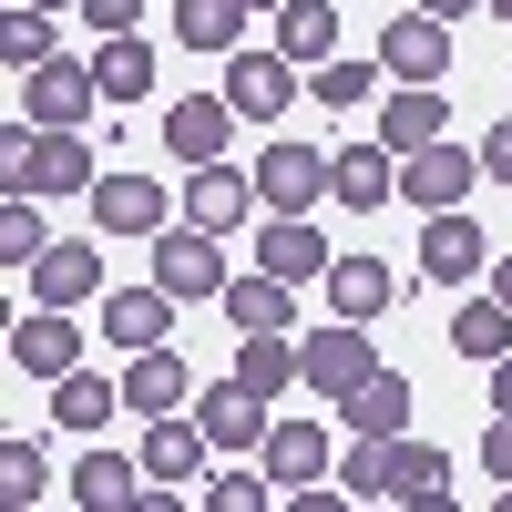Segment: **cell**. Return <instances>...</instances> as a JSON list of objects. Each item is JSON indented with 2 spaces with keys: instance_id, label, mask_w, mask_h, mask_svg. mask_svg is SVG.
<instances>
[{
  "instance_id": "cell-10",
  "label": "cell",
  "mask_w": 512,
  "mask_h": 512,
  "mask_svg": "<svg viewBox=\"0 0 512 512\" xmlns=\"http://www.w3.org/2000/svg\"><path fill=\"white\" fill-rule=\"evenodd\" d=\"M267 410H277V400H256L246 379L226 369V379H205V390H195V431L216 441V451H267V431H277Z\"/></svg>"
},
{
  "instance_id": "cell-30",
  "label": "cell",
  "mask_w": 512,
  "mask_h": 512,
  "mask_svg": "<svg viewBox=\"0 0 512 512\" xmlns=\"http://www.w3.org/2000/svg\"><path fill=\"white\" fill-rule=\"evenodd\" d=\"M93 82H103V103H144L154 93V41L144 31H113L93 52Z\"/></svg>"
},
{
  "instance_id": "cell-46",
  "label": "cell",
  "mask_w": 512,
  "mask_h": 512,
  "mask_svg": "<svg viewBox=\"0 0 512 512\" xmlns=\"http://www.w3.org/2000/svg\"><path fill=\"white\" fill-rule=\"evenodd\" d=\"M492 297H502V308H512V246L492 256Z\"/></svg>"
},
{
  "instance_id": "cell-37",
  "label": "cell",
  "mask_w": 512,
  "mask_h": 512,
  "mask_svg": "<svg viewBox=\"0 0 512 512\" xmlns=\"http://www.w3.org/2000/svg\"><path fill=\"white\" fill-rule=\"evenodd\" d=\"M205 512H277V482L246 472V461L236 472H205Z\"/></svg>"
},
{
  "instance_id": "cell-35",
  "label": "cell",
  "mask_w": 512,
  "mask_h": 512,
  "mask_svg": "<svg viewBox=\"0 0 512 512\" xmlns=\"http://www.w3.org/2000/svg\"><path fill=\"white\" fill-rule=\"evenodd\" d=\"M41 492H52V461H41V441H0V512H31Z\"/></svg>"
},
{
  "instance_id": "cell-45",
  "label": "cell",
  "mask_w": 512,
  "mask_h": 512,
  "mask_svg": "<svg viewBox=\"0 0 512 512\" xmlns=\"http://www.w3.org/2000/svg\"><path fill=\"white\" fill-rule=\"evenodd\" d=\"M134 512H185V492H175V482H144V502H134Z\"/></svg>"
},
{
  "instance_id": "cell-8",
  "label": "cell",
  "mask_w": 512,
  "mask_h": 512,
  "mask_svg": "<svg viewBox=\"0 0 512 512\" xmlns=\"http://www.w3.org/2000/svg\"><path fill=\"white\" fill-rule=\"evenodd\" d=\"M216 93L236 103V123H277L287 93H308V72H297L277 41H267V52H226V82H216Z\"/></svg>"
},
{
  "instance_id": "cell-7",
  "label": "cell",
  "mask_w": 512,
  "mask_h": 512,
  "mask_svg": "<svg viewBox=\"0 0 512 512\" xmlns=\"http://www.w3.org/2000/svg\"><path fill=\"white\" fill-rule=\"evenodd\" d=\"M369 52H379V72H390V82H451V21H431V11H390Z\"/></svg>"
},
{
  "instance_id": "cell-6",
  "label": "cell",
  "mask_w": 512,
  "mask_h": 512,
  "mask_svg": "<svg viewBox=\"0 0 512 512\" xmlns=\"http://www.w3.org/2000/svg\"><path fill=\"white\" fill-rule=\"evenodd\" d=\"M472 185H492L482 175V144H420V154H400V195L420 205V216H451V205H472Z\"/></svg>"
},
{
  "instance_id": "cell-16",
  "label": "cell",
  "mask_w": 512,
  "mask_h": 512,
  "mask_svg": "<svg viewBox=\"0 0 512 512\" xmlns=\"http://www.w3.org/2000/svg\"><path fill=\"white\" fill-rule=\"evenodd\" d=\"M21 287H31V308H93L103 297V246H41V267H21Z\"/></svg>"
},
{
  "instance_id": "cell-36",
  "label": "cell",
  "mask_w": 512,
  "mask_h": 512,
  "mask_svg": "<svg viewBox=\"0 0 512 512\" xmlns=\"http://www.w3.org/2000/svg\"><path fill=\"white\" fill-rule=\"evenodd\" d=\"M41 246H52L41 205H31V195H11V205H0V267H41Z\"/></svg>"
},
{
  "instance_id": "cell-34",
  "label": "cell",
  "mask_w": 512,
  "mask_h": 512,
  "mask_svg": "<svg viewBox=\"0 0 512 512\" xmlns=\"http://www.w3.org/2000/svg\"><path fill=\"white\" fill-rule=\"evenodd\" d=\"M379 82H390V72H379V52H369V62H349V52H338V62H318V72H308V93H318L328 113H359Z\"/></svg>"
},
{
  "instance_id": "cell-47",
  "label": "cell",
  "mask_w": 512,
  "mask_h": 512,
  "mask_svg": "<svg viewBox=\"0 0 512 512\" xmlns=\"http://www.w3.org/2000/svg\"><path fill=\"white\" fill-rule=\"evenodd\" d=\"M492 410H512V359H492Z\"/></svg>"
},
{
  "instance_id": "cell-28",
  "label": "cell",
  "mask_w": 512,
  "mask_h": 512,
  "mask_svg": "<svg viewBox=\"0 0 512 512\" xmlns=\"http://www.w3.org/2000/svg\"><path fill=\"white\" fill-rule=\"evenodd\" d=\"M277 52H287L297 72L338 62V0H287V11H277Z\"/></svg>"
},
{
  "instance_id": "cell-17",
  "label": "cell",
  "mask_w": 512,
  "mask_h": 512,
  "mask_svg": "<svg viewBox=\"0 0 512 512\" xmlns=\"http://www.w3.org/2000/svg\"><path fill=\"white\" fill-rule=\"evenodd\" d=\"M226 134H236V103L226 93L164 103V154H175V164H226Z\"/></svg>"
},
{
  "instance_id": "cell-24",
  "label": "cell",
  "mask_w": 512,
  "mask_h": 512,
  "mask_svg": "<svg viewBox=\"0 0 512 512\" xmlns=\"http://www.w3.org/2000/svg\"><path fill=\"white\" fill-rule=\"evenodd\" d=\"M338 420H349V441H400L410 431V379L400 369H369L349 400H338Z\"/></svg>"
},
{
  "instance_id": "cell-33",
  "label": "cell",
  "mask_w": 512,
  "mask_h": 512,
  "mask_svg": "<svg viewBox=\"0 0 512 512\" xmlns=\"http://www.w3.org/2000/svg\"><path fill=\"white\" fill-rule=\"evenodd\" d=\"M236 379L256 400H287V379H308V359H297V338H246L236 349Z\"/></svg>"
},
{
  "instance_id": "cell-5",
  "label": "cell",
  "mask_w": 512,
  "mask_h": 512,
  "mask_svg": "<svg viewBox=\"0 0 512 512\" xmlns=\"http://www.w3.org/2000/svg\"><path fill=\"white\" fill-rule=\"evenodd\" d=\"M246 175H256V205H267V216H318V205H328V154L297 144V134H277Z\"/></svg>"
},
{
  "instance_id": "cell-25",
  "label": "cell",
  "mask_w": 512,
  "mask_h": 512,
  "mask_svg": "<svg viewBox=\"0 0 512 512\" xmlns=\"http://www.w3.org/2000/svg\"><path fill=\"white\" fill-rule=\"evenodd\" d=\"M205 451H216V441L175 410V420H144V451H134V461H144V482H175V492H185V482H205Z\"/></svg>"
},
{
  "instance_id": "cell-9",
  "label": "cell",
  "mask_w": 512,
  "mask_h": 512,
  "mask_svg": "<svg viewBox=\"0 0 512 512\" xmlns=\"http://www.w3.org/2000/svg\"><path fill=\"white\" fill-rule=\"evenodd\" d=\"M103 103V82H93V62H41V72H21V113L41 123V134H82V113Z\"/></svg>"
},
{
  "instance_id": "cell-23",
  "label": "cell",
  "mask_w": 512,
  "mask_h": 512,
  "mask_svg": "<svg viewBox=\"0 0 512 512\" xmlns=\"http://www.w3.org/2000/svg\"><path fill=\"white\" fill-rule=\"evenodd\" d=\"M123 410H144V420H175V410H195V369H185L175 349L123 359Z\"/></svg>"
},
{
  "instance_id": "cell-11",
  "label": "cell",
  "mask_w": 512,
  "mask_h": 512,
  "mask_svg": "<svg viewBox=\"0 0 512 512\" xmlns=\"http://www.w3.org/2000/svg\"><path fill=\"white\" fill-rule=\"evenodd\" d=\"M297 359H308V390H318V400H349L359 379L379 369V359H369V328H359V318H328V328H308V338H297Z\"/></svg>"
},
{
  "instance_id": "cell-22",
  "label": "cell",
  "mask_w": 512,
  "mask_h": 512,
  "mask_svg": "<svg viewBox=\"0 0 512 512\" xmlns=\"http://www.w3.org/2000/svg\"><path fill=\"white\" fill-rule=\"evenodd\" d=\"M164 328H175V297H164V287H103V338L123 359L164 349Z\"/></svg>"
},
{
  "instance_id": "cell-12",
  "label": "cell",
  "mask_w": 512,
  "mask_h": 512,
  "mask_svg": "<svg viewBox=\"0 0 512 512\" xmlns=\"http://www.w3.org/2000/svg\"><path fill=\"white\" fill-rule=\"evenodd\" d=\"M11 369H21V379H72V369H82L72 308H21V318H11Z\"/></svg>"
},
{
  "instance_id": "cell-32",
  "label": "cell",
  "mask_w": 512,
  "mask_h": 512,
  "mask_svg": "<svg viewBox=\"0 0 512 512\" xmlns=\"http://www.w3.org/2000/svg\"><path fill=\"white\" fill-rule=\"evenodd\" d=\"M451 349L461 359H512V308H502V297H461V308H451Z\"/></svg>"
},
{
  "instance_id": "cell-20",
  "label": "cell",
  "mask_w": 512,
  "mask_h": 512,
  "mask_svg": "<svg viewBox=\"0 0 512 512\" xmlns=\"http://www.w3.org/2000/svg\"><path fill=\"white\" fill-rule=\"evenodd\" d=\"M441 134H451L441 82H400V93H379V144H390V154H420V144H441Z\"/></svg>"
},
{
  "instance_id": "cell-4",
  "label": "cell",
  "mask_w": 512,
  "mask_h": 512,
  "mask_svg": "<svg viewBox=\"0 0 512 512\" xmlns=\"http://www.w3.org/2000/svg\"><path fill=\"white\" fill-rule=\"evenodd\" d=\"M154 287L164 297H175V308H185V297H226L236 287V267H226V236H205V226H164L154 236Z\"/></svg>"
},
{
  "instance_id": "cell-2",
  "label": "cell",
  "mask_w": 512,
  "mask_h": 512,
  "mask_svg": "<svg viewBox=\"0 0 512 512\" xmlns=\"http://www.w3.org/2000/svg\"><path fill=\"white\" fill-rule=\"evenodd\" d=\"M349 502H379V492H420V482H451V451H431V441H349L338 451V472H328Z\"/></svg>"
},
{
  "instance_id": "cell-40",
  "label": "cell",
  "mask_w": 512,
  "mask_h": 512,
  "mask_svg": "<svg viewBox=\"0 0 512 512\" xmlns=\"http://www.w3.org/2000/svg\"><path fill=\"white\" fill-rule=\"evenodd\" d=\"M82 21L113 41V31H134V21H144V0H82Z\"/></svg>"
},
{
  "instance_id": "cell-15",
  "label": "cell",
  "mask_w": 512,
  "mask_h": 512,
  "mask_svg": "<svg viewBox=\"0 0 512 512\" xmlns=\"http://www.w3.org/2000/svg\"><path fill=\"white\" fill-rule=\"evenodd\" d=\"M246 216H256V175H246V164H185V226L236 236Z\"/></svg>"
},
{
  "instance_id": "cell-49",
  "label": "cell",
  "mask_w": 512,
  "mask_h": 512,
  "mask_svg": "<svg viewBox=\"0 0 512 512\" xmlns=\"http://www.w3.org/2000/svg\"><path fill=\"white\" fill-rule=\"evenodd\" d=\"M492 512H512V492H492Z\"/></svg>"
},
{
  "instance_id": "cell-14",
  "label": "cell",
  "mask_w": 512,
  "mask_h": 512,
  "mask_svg": "<svg viewBox=\"0 0 512 512\" xmlns=\"http://www.w3.org/2000/svg\"><path fill=\"white\" fill-rule=\"evenodd\" d=\"M482 267H492V236L461 216V205H451V216H420V277H431V287H472Z\"/></svg>"
},
{
  "instance_id": "cell-26",
  "label": "cell",
  "mask_w": 512,
  "mask_h": 512,
  "mask_svg": "<svg viewBox=\"0 0 512 512\" xmlns=\"http://www.w3.org/2000/svg\"><path fill=\"white\" fill-rule=\"evenodd\" d=\"M216 308L236 318V338H287V328H297V287L256 267V277H236V287L216 297Z\"/></svg>"
},
{
  "instance_id": "cell-19",
  "label": "cell",
  "mask_w": 512,
  "mask_h": 512,
  "mask_svg": "<svg viewBox=\"0 0 512 512\" xmlns=\"http://www.w3.org/2000/svg\"><path fill=\"white\" fill-rule=\"evenodd\" d=\"M328 195L359 205V216H379V205L400 195V154L379 144V134H369V144H338V154H328Z\"/></svg>"
},
{
  "instance_id": "cell-21",
  "label": "cell",
  "mask_w": 512,
  "mask_h": 512,
  "mask_svg": "<svg viewBox=\"0 0 512 512\" xmlns=\"http://www.w3.org/2000/svg\"><path fill=\"white\" fill-rule=\"evenodd\" d=\"M390 297H400V277L379 267L369 246H338V267H328V318H390Z\"/></svg>"
},
{
  "instance_id": "cell-1",
  "label": "cell",
  "mask_w": 512,
  "mask_h": 512,
  "mask_svg": "<svg viewBox=\"0 0 512 512\" xmlns=\"http://www.w3.org/2000/svg\"><path fill=\"white\" fill-rule=\"evenodd\" d=\"M103 185V154L82 134H41L31 113H11L0 134V195H93Z\"/></svg>"
},
{
  "instance_id": "cell-31",
  "label": "cell",
  "mask_w": 512,
  "mask_h": 512,
  "mask_svg": "<svg viewBox=\"0 0 512 512\" xmlns=\"http://www.w3.org/2000/svg\"><path fill=\"white\" fill-rule=\"evenodd\" d=\"M113 410H123V379H93V369L52 379V420H62V431H82V441H93V431H103Z\"/></svg>"
},
{
  "instance_id": "cell-13",
  "label": "cell",
  "mask_w": 512,
  "mask_h": 512,
  "mask_svg": "<svg viewBox=\"0 0 512 512\" xmlns=\"http://www.w3.org/2000/svg\"><path fill=\"white\" fill-rule=\"evenodd\" d=\"M256 472H267L277 492H308V482H328V472H338L328 420H277V431H267V451H256Z\"/></svg>"
},
{
  "instance_id": "cell-18",
  "label": "cell",
  "mask_w": 512,
  "mask_h": 512,
  "mask_svg": "<svg viewBox=\"0 0 512 512\" xmlns=\"http://www.w3.org/2000/svg\"><path fill=\"white\" fill-rule=\"evenodd\" d=\"M256 267H267V277H287V287H328L338 246H328L308 216H267V236H256Z\"/></svg>"
},
{
  "instance_id": "cell-42",
  "label": "cell",
  "mask_w": 512,
  "mask_h": 512,
  "mask_svg": "<svg viewBox=\"0 0 512 512\" xmlns=\"http://www.w3.org/2000/svg\"><path fill=\"white\" fill-rule=\"evenodd\" d=\"M277 512H349V492H338V482H308V492H287Z\"/></svg>"
},
{
  "instance_id": "cell-48",
  "label": "cell",
  "mask_w": 512,
  "mask_h": 512,
  "mask_svg": "<svg viewBox=\"0 0 512 512\" xmlns=\"http://www.w3.org/2000/svg\"><path fill=\"white\" fill-rule=\"evenodd\" d=\"M246 11H287V0H246Z\"/></svg>"
},
{
  "instance_id": "cell-50",
  "label": "cell",
  "mask_w": 512,
  "mask_h": 512,
  "mask_svg": "<svg viewBox=\"0 0 512 512\" xmlns=\"http://www.w3.org/2000/svg\"><path fill=\"white\" fill-rule=\"evenodd\" d=\"M11 11H41V0H11Z\"/></svg>"
},
{
  "instance_id": "cell-51",
  "label": "cell",
  "mask_w": 512,
  "mask_h": 512,
  "mask_svg": "<svg viewBox=\"0 0 512 512\" xmlns=\"http://www.w3.org/2000/svg\"><path fill=\"white\" fill-rule=\"evenodd\" d=\"M31 512H41V502H31Z\"/></svg>"
},
{
  "instance_id": "cell-3",
  "label": "cell",
  "mask_w": 512,
  "mask_h": 512,
  "mask_svg": "<svg viewBox=\"0 0 512 512\" xmlns=\"http://www.w3.org/2000/svg\"><path fill=\"white\" fill-rule=\"evenodd\" d=\"M82 205H93V226H103V236H134V246H154L164 226L185 216V195H164L154 175H134V164H113V175L82 195Z\"/></svg>"
},
{
  "instance_id": "cell-27",
  "label": "cell",
  "mask_w": 512,
  "mask_h": 512,
  "mask_svg": "<svg viewBox=\"0 0 512 512\" xmlns=\"http://www.w3.org/2000/svg\"><path fill=\"white\" fill-rule=\"evenodd\" d=\"M72 502H82V512H134V502H144V461L82 451V461H72Z\"/></svg>"
},
{
  "instance_id": "cell-39",
  "label": "cell",
  "mask_w": 512,
  "mask_h": 512,
  "mask_svg": "<svg viewBox=\"0 0 512 512\" xmlns=\"http://www.w3.org/2000/svg\"><path fill=\"white\" fill-rule=\"evenodd\" d=\"M482 472H492V482L512 492V410H502V420H492V431H482Z\"/></svg>"
},
{
  "instance_id": "cell-38",
  "label": "cell",
  "mask_w": 512,
  "mask_h": 512,
  "mask_svg": "<svg viewBox=\"0 0 512 512\" xmlns=\"http://www.w3.org/2000/svg\"><path fill=\"white\" fill-rule=\"evenodd\" d=\"M0 62H11V82L41 72V62H52V21H41V11H11V21H0Z\"/></svg>"
},
{
  "instance_id": "cell-29",
  "label": "cell",
  "mask_w": 512,
  "mask_h": 512,
  "mask_svg": "<svg viewBox=\"0 0 512 512\" xmlns=\"http://www.w3.org/2000/svg\"><path fill=\"white\" fill-rule=\"evenodd\" d=\"M175 41L185 52H246V0H175Z\"/></svg>"
},
{
  "instance_id": "cell-43",
  "label": "cell",
  "mask_w": 512,
  "mask_h": 512,
  "mask_svg": "<svg viewBox=\"0 0 512 512\" xmlns=\"http://www.w3.org/2000/svg\"><path fill=\"white\" fill-rule=\"evenodd\" d=\"M400 512H461V502H451L441 482H420V492H400Z\"/></svg>"
},
{
  "instance_id": "cell-44",
  "label": "cell",
  "mask_w": 512,
  "mask_h": 512,
  "mask_svg": "<svg viewBox=\"0 0 512 512\" xmlns=\"http://www.w3.org/2000/svg\"><path fill=\"white\" fill-rule=\"evenodd\" d=\"M410 11H431V21H472V11H492V0H410Z\"/></svg>"
},
{
  "instance_id": "cell-41",
  "label": "cell",
  "mask_w": 512,
  "mask_h": 512,
  "mask_svg": "<svg viewBox=\"0 0 512 512\" xmlns=\"http://www.w3.org/2000/svg\"><path fill=\"white\" fill-rule=\"evenodd\" d=\"M482 175H492V185H512V113L482 134Z\"/></svg>"
}]
</instances>
